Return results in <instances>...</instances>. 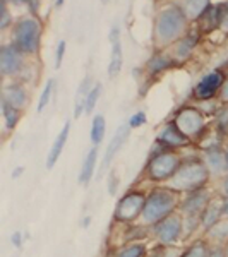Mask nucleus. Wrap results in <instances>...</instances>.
Wrapping results in <instances>:
<instances>
[{"label": "nucleus", "mask_w": 228, "mask_h": 257, "mask_svg": "<svg viewBox=\"0 0 228 257\" xmlns=\"http://www.w3.org/2000/svg\"><path fill=\"white\" fill-rule=\"evenodd\" d=\"M189 30V19L185 18L179 4H167L163 9L158 11L155 24H153V45H155L156 52L168 50L182 36L187 35Z\"/></svg>", "instance_id": "f257e3e1"}, {"label": "nucleus", "mask_w": 228, "mask_h": 257, "mask_svg": "<svg viewBox=\"0 0 228 257\" xmlns=\"http://www.w3.org/2000/svg\"><path fill=\"white\" fill-rule=\"evenodd\" d=\"M209 178L211 173L201 156H184V161L175 172V175L165 185L179 194H190L194 190L208 187Z\"/></svg>", "instance_id": "f03ea898"}, {"label": "nucleus", "mask_w": 228, "mask_h": 257, "mask_svg": "<svg viewBox=\"0 0 228 257\" xmlns=\"http://www.w3.org/2000/svg\"><path fill=\"white\" fill-rule=\"evenodd\" d=\"M182 202V197L179 192L167 187H156L146 196V204H144L143 214L139 218V225L144 226H155L161 219H165L170 214L177 213Z\"/></svg>", "instance_id": "7ed1b4c3"}, {"label": "nucleus", "mask_w": 228, "mask_h": 257, "mask_svg": "<svg viewBox=\"0 0 228 257\" xmlns=\"http://www.w3.org/2000/svg\"><path fill=\"white\" fill-rule=\"evenodd\" d=\"M41 35H43V24L40 19L33 16H24L18 19L12 26V41L16 48H19L24 55H36L41 45Z\"/></svg>", "instance_id": "20e7f679"}, {"label": "nucleus", "mask_w": 228, "mask_h": 257, "mask_svg": "<svg viewBox=\"0 0 228 257\" xmlns=\"http://www.w3.org/2000/svg\"><path fill=\"white\" fill-rule=\"evenodd\" d=\"M182 161H184V156L180 155V151H161L155 156H149L146 168H144V177L149 182L167 184L175 175Z\"/></svg>", "instance_id": "39448f33"}, {"label": "nucleus", "mask_w": 228, "mask_h": 257, "mask_svg": "<svg viewBox=\"0 0 228 257\" xmlns=\"http://www.w3.org/2000/svg\"><path fill=\"white\" fill-rule=\"evenodd\" d=\"M172 122L179 127V131L194 144L208 131V117L196 105H184L173 113Z\"/></svg>", "instance_id": "423d86ee"}, {"label": "nucleus", "mask_w": 228, "mask_h": 257, "mask_svg": "<svg viewBox=\"0 0 228 257\" xmlns=\"http://www.w3.org/2000/svg\"><path fill=\"white\" fill-rule=\"evenodd\" d=\"M146 196L148 194H144L143 190H129L127 194H124L115 206V221L122 223V225H132V223L139 221L144 204H146Z\"/></svg>", "instance_id": "0eeeda50"}, {"label": "nucleus", "mask_w": 228, "mask_h": 257, "mask_svg": "<svg viewBox=\"0 0 228 257\" xmlns=\"http://www.w3.org/2000/svg\"><path fill=\"white\" fill-rule=\"evenodd\" d=\"M151 235L160 245H175L179 240L184 238V216L179 211L170 214L151 226Z\"/></svg>", "instance_id": "6e6552de"}, {"label": "nucleus", "mask_w": 228, "mask_h": 257, "mask_svg": "<svg viewBox=\"0 0 228 257\" xmlns=\"http://www.w3.org/2000/svg\"><path fill=\"white\" fill-rule=\"evenodd\" d=\"M26 69V55L12 43L2 45L0 48V74L4 77H19Z\"/></svg>", "instance_id": "1a4fd4ad"}, {"label": "nucleus", "mask_w": 228, "mask_h": 257, "mask_svg": "<svg viewBox=\"0 0 228 257\" xmlns=\"http://www.w3.org/2000/svg\"><path fill=\"white\" fill-rule=\"evenodd\" d=\"M226 81V74L223 70H211L204 74L197 84L194 86L192 96L196 101H208V99H216L218 93L221 89L223 82Z\"/></svg>", "instance_id": "9d476101"}, {"label": "nucleus", "mask_w": 228, "mask_h": 257, "mask_svg": "<svg viewBox=\"0 0 228 257\" xmlns=\"http://www.w3.org/2000/svg\"><path fill=\"white\" fill-rule=\"evenodd\" d=\"M155 141L161 148L167 149V151H180V149L190 148L194 144L192 141L187 139L184 134H182L179 131V127H177L172 120H168L165 125H161Z\"/></svg>", "instance_id": "9b49d317"}, {"label": "nucleus", "mask_w": 228, "mask_h": 257, "mask_svg": "<svg viewBox=\"0 0 228 257\" xmlns=\"http://www.w3.org/2000/svg\"><path fill=\"white\" fill-rule=\"evenodd\" d=\"M199 40H201V33H199L197 28H190L187 31V35L182 36V38L177 41V43H173L172 47L168 50H165V52L170 55V59L177 64H184V62H187L190 57H192L194 50H196Z\"/></svg>", "instance_id": "f8f14e48"}, {"label": "nucleus", "mask_w": 228, "mask_h": 257, "mask_svg": "<svg viewBox=\"0 0 228 257\" xmlns=\"http://www.w3.org/2000/svg\"><path fill=\"white\" fill-rule=\"evenodd\" d=\"M211 197H213V194L209 192L208 187L185 194V197H182V202L179 206V213L184 218H201V213L208 206Z\"/></svg>", "instance_id": "ddd939ff"}, {"label": "nucleus", "mask_w": 228, "mask_h": 257, "mask_svg": "<svg viewBox=\"0 0 228 257\" xmlns=\"http://www.w3.org/2000/svg\"><path fill=\"white\" fill-rule=\"evenodd\" d=\"M108 41H110V62H108V77L115 79L120 74L124 65V48H122V40H120V26L113 24L108 33Z\"/></svg>", "instance_id": "4468645a"}, {"label": "nucleus", "mask_w": 228, "mask_h": 257, "mask_svg": "<svg viewBox=\"0 0 228 257\" xmlns=\"http://www.w3.org/2000/svg\"><path fill=\"white\" fill-rule=\"evenodd\" d=\"M131 131H132V128L129 127V123H127V122L117 127V131H115L113 138L110 139L108 146H106L105 155H103L101 168H99V172H101V173L110 167L111 161H113V158L120 153V149L124 148V144L127 143V139H129V136H131Z\"/></svg>", "instance_id": "2eb2a0df"}, {"label": "nucleus", "mask_w": 228, "mask_h": 257, "mask_svg": "<svg viewBox=\"0 0 228 257\" xmlns=\"http://www.w3.org/2000/svg\"><path fill=\"white\" fill-rule=\"evenodd\" d=\"M2 99L9 103V105H12L14 108L23 111L24 108H26L28 101H30V94H28L26 84L19 79L7 82V84L4 86V91H2Z\"/></svg>", "instance_id": "dca6fc26"}, {"label": "nucleus", "mask_w": 228, "mask_h": 257, "mask_svg": "<svg viewBox=\"0 0 228 257\" xmlns=\"http://www.w3.org/2000/svg\"><path fill=\"white\" fill-rule=\"evenodd\" d=\"M223 202H225V196H213L204 211L201 213V230L208 231L213 228L218 221L223 219Z\"/></svg>", "instance_id": "f3484780"}, {"label": "nucleus", "mask_w": 228, "mask_h": 257, "mask_svg": "<svg viewBox=\"0 0 228 257\" xmlns=\"http://www.w3.org/2000/svg\"><path fill=\"white\" fill-rule=\"evenodd\" d=\"M221 11L223 4H211L208 11L204 12L201 19L197 21V30L201 35H209V33L219 30V23H221Z\"/></svg>", "instance_id": "a211bd4d"}, {"label": "nucleus", "mask_w": 228, "mask_h": 257, "mask_svg": "<svg viewBox=\"0 0 228 257\" xmlns=\"http://www.w3.org/2000/svg\"><path fill=\"white\" fill-rule=\"evenodd\" d=\"M175 65V62L170 59V55L167 52H156L155 55H151L146 62V65H144V70H146V74L149 77H156L160 76V74L167 72Z\"/></svg>", "instance_id": "6ab92c4d"}, {"label": "nucleus", "mask_w": 228, "mask_h": 257, "mask_svg": "<svg viewBox=\"0 0 228 257\" xmlns=\"http://www.w3.org/2000/svg\"><path fill=\"white\" fill-rule=\"evenodd\" d=\"M202 161L208 167L211 177H226L228 168H226V161L225 156H223V149H214V151H208L202 153Z\"/></svg>", "instance_id": "aec40b11"}, {"label": "nucleus", "mask_w": 228, "mask_h": 257, "mask_svg": "<svg viewBox=\"0 0 228 257\" xmlns=\"http://www.w3.org/2000/svg\"><path fill=\"white\" fill-rule=\"evenodd\" d=\"M69 134H70V122H65L64 127L60 128V132L57 134L55 141H53V144H52V148H50V151H48V156H47V170H52L57 165V161H59L62 151H64V148H65V144H67Z\"/></svg>", "instance_id": "412c9836"}, {"label": "nucleus", "mask_w": 228, "mask_h": 257, "mask_svg": "<svg viewBox=\"0 0 228 257\" xmlns=\"http://www.w3.org/2000/svg\"><path fill=\"white\" fill-rule=\"evenodd\" d=\"M93 86H94V82L91 79V76H86L84 79L79 82L76 96H74V118H79L86 111V98H88L89 91L93 89Z\"/></svg>", "instance_id": "4be33fe9"}, {"label": "nucleus", "mask_w": 228, "mask_h": 257, "mask_svg": "<svg viewBox=\"0 0 228 257\" xmlns=\"http://www.w3.org/2000/svg\"><path fill=\"white\" fill-rule=\"evenodd\" d=\"M96 161H98V148L93 146L88 151V155H86V158L81 165L79 177H77V182L81 185H88L91 182V178L94 175V170H96Z\"/></svg>", "instance_id": "5701e85b"}, {"label": "nucleus", "mask_w": 228, "mask_h": 257, "mask_svg": "<svg viewBox=\"0 0 228 257\" xmlns=\"http://www.w3.org/2000/svg\"><path fill=\"white\" fill-rule=\"evenodd\" d=\"M180 6V9L184 11L185 18L194 23H197L199 19L204 16V12L208 11V7L211 6V2L208 0H192V2H177Z\"/></svg>", "instance_id": "b1692460"}, {"label": "nucleus", "mask_w": 228, "mask_h": 257, "mask_svg": "<svg viewBox=\"0 0 228 257\" xmlns=\"http://www.w3.org/2000/svg\"><path fill=\"white\" fill-rule=\"evenodd\" d=\"M223 136L221 134H218L216 131H206L204 132V136H202L201 139L196 143V146L197 149L201 153H208V151H214V149H223V146H225V143H223Z\"/></svg>", "instance_id": "393cba45"}, {"label": "nucleus", "mask_w": 228, "mask_h": 257, "mask_svg": "<svg viewBox=\"0 0 228 257\" xmlns=\"http://www.w3.org/2000/svg\"><path fill=\"white\" fill-rule=\"evenodd\" d=\"M206 233V240L211 245H225L228 242V218H223L213 228H209Z\"/></svg>", "instance_id": "a878e982"}, {"label": "nucleus", "mask_w": 228, "mask_h": 257, "mask_svg": "<svg viewBox=\"0 0 228 257\" xmlns=\"http://www.w3.org/2000/svg\"><path fill=\"white\" fill-rule=\"evenodd\" d=\"M106 134V120L101 113H96L93 117V122H91V132H89V139L93 143V146H99L105 139Z\"/></svg>", "instance_id": "bb28decb"}, {"label": "nucleus", "mask_w": 228, "mask_h": 257, "mask_svg": "<svg viewBox=\"0 0 228 257\" xmlns=\"http://www.w3.org/2000/svg\"><path fill=\"white\" fill-rule=\"evenodd\" d=\"M0 105H2V117H4V123H6V128L7 131H14L18 127L23 111L14 108V106L9 105L7 101H4V99L0 101Z\"/></svg>", "instance_id": "cd10ccee"}, {"label": "nucleus", "mask_w": 228, "mask_h": 257, "mask_svg": "<svg viewBox=\"0 0 228 257\" xmlns=\"http://www.w3.org/2000/svg\"><path fill=\"white\" fill-rule=\"evenodd\" d=\"M211 250V243L208 240H196L192 245L185 247L180 257H208Z\"/></svg>", "instance_id": "c85d7f7f"}, {"label": "nucleus", "mask_w": 228, "mask_h": 257, "mask_svg": "<svg viewBox=\"0 0 228 257\" xmlns=\"http://www.w3.org/2000/svg\"><path fill=\"white\" fill-rule=\"evenodd\" d=\"M57 91V81L55 79H48L45 82L43 89H41V94H40V99H38V106H36V111L41 113L45 108L48 106V103L52 101V96L53 93Z\"/></svg>", "instance_id": "c756f323"}, {"label": "nucleus", "mask_w": 228, "mask_h": 257, "mask_svg": "<svg viewBox=\"0 0 228 257\" xmlns=\"http://www.w3.org/2000/svg\"><path fill=\"white\" fill-rule=\"evenodd\" d=\"M148 247L144 242H132L129 245L122 247L115 254V257H146Z\"/></svg>", "instance_id": "7c9ffc66"}, {"label": "nucleus", "mask_w": 228, "mask_h": 257, "mask_svg": "<svg viewBox=\"0 0 228 257\" xmlns=\"http://www.w3.org/2000/svg\"><path fill=\"white\" fill-rule=\"evenodd\" d=\"M213 125L218 134H221L223 138H226L228 136V105H221L218 108V111L214 113Z\"/></svg>", "instance_id": "2f4dec72"}, {"label": "nucleus", "mask_w": 228, "mask_h": 257, "mask_svg": "<svg viewBox=\"0 0 228 257\" xmlns=\"http://www.w3.org/2000/svg\"><path fill=\"white\" fill-rule=\"evenodd\" d=\"M184 250L185 248L177 245H160V243H156L148 254V257H180Z\"/></svg>", "instance_id": "473e14b6"}, {"label": "nucleus", "mask_w": 228, "mask_h": 257, "mask_svg": "<svg viewBox=\"0 0 228 257\" xmlns=\"http://www.w3.org/2000/svg\"><path fill=\"white\" fill-rule=\"evenodd\" d=\"M101 89L103 86L99 84V82H96V84L93 86V89L89 91L88 98H86V115H91L94 111V108H96V103L99 101V96H101Z\"/></svg>", "instance_id": "72a5a7b5"}, {"label": "nucleus", "mask_w": 228, "mask_h": 257, "mask_svg": "<svg viewBox=\"0 0 228 257\" xmlns=\"http://www.w3.org/2000/svg\"><path fill=\"white\" fill-rule=\"evenodd\" d=\"M9 26H14V21L9 11V4L2 2L0 4V31H6Z\"/></svg>", "instance_id": "f704fd0d"}, {"label": "nucleus", "mask_w": 228, "mask_h": 257, "mask_svg": "<svg viewBox=\"0 0 228 257\" xmlns=\"http://www.w3.org/2000/svg\"><path fill=\"white\" fill-rule=\"evenodd\" d=\"M146 122H148V115L144 113V111H136V113L131 115V118L127 120L131 128H139V127L146 125Z\"/></svg>", "instance_id": "c9c22d12"}, {"label": "nucleus", "mask_w": 228, "mask_h": 257, "mask_svg": "<svg viewBox=\"0 0 228 257\" xmlns=\"http://www.w3.org/2000/svg\"><path fill=\"white\" fill-rule=\"evenodd\" d=\"M65 52H67V43L65 40H60L57 43V48H55V69H59L64 62V57H65Z\"/></svg>", "instance_id": "e433bc0d"}, {"label": "nucleus", "mask_w": 228, "mask_h": 257, "mask_svg": "<svg viewBox=\"0 0 228 257\" xmlns=\"http://www.w3.org/2000/svg\"><path fill=\"white\" fill-rule=\"evenodd\" d=\"M219 30H221L223 33H228V2H223L221 23H219Z\"/></svg>", "instance_id": "4c0bfd02"}, {"label": "nucleus", "mask_w": 228, "mask_h": 257, "mask_svg": "<svg viewBox=\"0 0 228 257\" xmlns=\"http://www.w3.org/2000/svg\"><path fill=\"white\" fill-rule=\"evenodd\" d=\"M117 187H119V178L113 172H111L108 177V194L110 196H113V194L117 192Z\"/></svg>", "instance_id": "58836bf2"}, {"label": "nucleus", "mask_w": 228, "mask_h": 257, "mask_svg": "<svg viewBox=\"0 0 228 257\" xmlns=\"http://www.w3.org/2000/svg\"><path fill=\"white\" fill-rule=\"evenodd\" d=\"M11 242L12 245H14L16 248H21L23 247V231H14L11 237Z\"/></svg>", "instance_id": "ea45409f"}, {"label": "nucleus", "mask_w": 228, "mask_h": 257, "mask_svg": "<svg viewBox=\"0 0 228 257\" xmlns=\"http://www.w3.org/2000/svg\"><path fill=\"white\" fill-rule=\"evenodd\" d=\"M208 257H225V250H223V245H211L209 255Z\"/></svg>", "instance_id": "a19ab883"}, {"label": "nucleus", "mask_w": 228, "mask_h": 257, "mask_svg": "<svg viewBox=\"0 0 228 257\" xmlns=\"http://www.w3.org/2000/svg\"><path fill=\"white\" fill-rule=\"evenodd\" d=\"M221 192H223V196H228V173L221 182Z\"/></svg>", "instance_id": "79ce46f5"}, {"label": "nucleus", "mask_w": 228, "mask_h": 257, "mask_svg": "<svg viewBox=\"0 0 228 257\" xmlns=\"http://www.w3.org/2000/svg\"><path fill=\"white\" fill-rule=\"evenodd\" d=\"M24 172V167H18V168H14V172H12V178H19L21 177V173Z\"/></svg>", "instance_id": "37998d69"}, {"label": "nucleus", "mask_w": 228, "mask_h": 257, "mask_svg": "<svg viewBox=\"0 0 228 257\" xmlns=\"http://www.w3.org/2000/svg\"><path fill=\"white\" fill-rule=\"evenodd\" d=\"M223 218H228V196H225V202H223Z\"/></svg>", "instance_id": "c03bdc74"}, {"label": "nucleus", "mask_w": 228, "mask_h": 257, "mask_svg": "<svg viewBox=\"0 0 228 257\" xmlns=\"http://www.w3.org/2000/svg\"><path fill=\"white\" fill-rule=\"evenodd\" d=\"M223 156H225V161H226V168H228V143L223 146Z\"/></svg>", "instance_id": "a18cd8bd"}, {"label": "nucleus", "mask_w": 228, "mask_h": 257, "mask_svg": "<svg viewBox=\"0 0 228 257\" xmlns=\"http://www.w3.org/2000/svg\"><path fill=\"white\" fill-rule=\"evenodd\" d=\"M89 221H91V218H89V216H86V218H84V221H82L81 225H82V226H88V225H89Z\"/></svg>", "instance_id": "49530a36"}, {"label": "nucleus", "mask_w": 228, "mask_h": 257, "mask_svg": "<svg viewBox=\"0 0 228 257\" xmlns=\"http://www.w3.org/2000/svg\"><path fill=\"white\" fill-rule=\"evenodd\" d=\"M223 250H225V257H228V242L223 245Z\"/></svg>", "instance_id": "de8ad7c7"}, {"label": "nucleus", "mask_w": 228, "mask_h": 257, "mask_svg": "<svg viewBox=\"0 0 228 257\" xmlns=\"http://www.w3.org/2000/svg\"><path fill=\"white\" fill-rule=\"evenodd\" d=\"M226 65H228V62H226Z\"/></svg>", "instance_id": "09e8293b"}]
</instances>
